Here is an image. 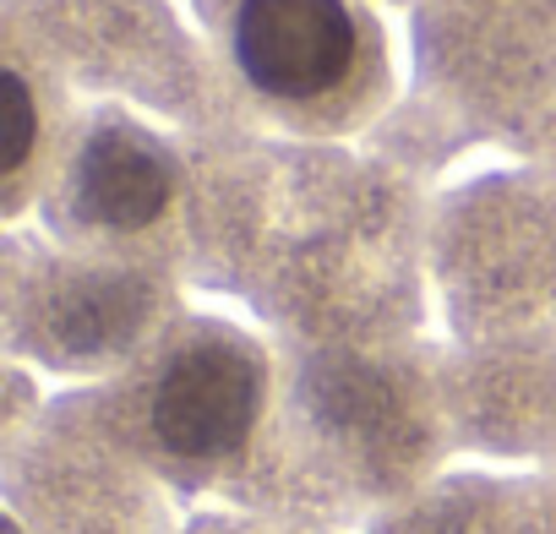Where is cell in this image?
<instances>
[{"label":"cell","mask_w":556,"mask_h":534,"mask_svg":"<svg viewBox=\"0 0 556 534\" xmlns=\"http://www.w3.org/2000/svg\"><path fill=\"white\" fill-rule=\"evenodd\" d=\"M229 55L251 93L278 110H333L377 61L355 0H240Z\"/></svg>","instance_id":"1"},{"label":"cell","mask_w":556,"mask_h":534,"mask_svg":"<svg viewBox=\"0 0 556 534\" xmlns=\"http://www.w3.org/2000/svg\"><path fill=\"white\" fill-rule=\"evenodd\" d=\"M262 409V366L235 339H191L169 355L148 393L153 436L175 458H229Z\"/></svg>","instance_id":"2"},{"label":"cell","mask_w":556,"mask_h":534,"mask_svg":"<svg viewBox=\"0 0 556 534\" xmlns=\"http://www.w3.org/2000/svg\"><path fill=\"white\" fill-rule=\"evenodd\" d=\"M83 191L93 202V213H104L110 224H142L164 207V169L153 153L131 148V142H99L83 164Z\"/></svg>","instance_id":"3"},{"label":"cell","mask_w":556,"mask_h":534,"mask_svg":"<svg viewBox=\"0 0 556 534\" xmlns=\"http://www.w3.org/2000/svg\"><path fill=\"white\" fill-rule=\"evenodd\" d=\"M7 93H12V142H7V175L17 180L23 175V164H28V153H34V115H39V104H34V88H28V77L12 66L7 72Z\"/></svg>","instance_id":"4"}]
</instances>
